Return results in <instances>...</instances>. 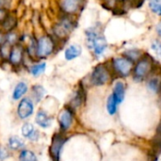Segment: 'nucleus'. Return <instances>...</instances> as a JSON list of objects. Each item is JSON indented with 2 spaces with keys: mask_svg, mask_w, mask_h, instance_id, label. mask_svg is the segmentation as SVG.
Instances as JSON below:
<instances>
[{
  "mask_svg": "<svg viewBox=\"0 0 161 161\" xmlns=\"http://www.w3.org/2000/svg\"><path fill=\"white\" fill-rule=\"evenodd\" d=\"M157 33H158V35L161 37V23H159L158 25H157Z\"/></svg>",
  "mask_w": 161,
  "mask_h": 161,
  "instance_id": "c85d7f7f",
  "label": "nucleus"
},
{
  "mask_svg": "<svg viewBox=\"0 0 161 161\" xmlns=\"http://www.w3.org/2000/svg\"><path fill=\"white\" fill-rule=\"evenodd\" d=\"M154 69V60L150 56L144 55L139 58L136 65L133 67L132 75L135 81H142L150 74L153 72Z\"/></svg>",
  "mask_w": 161,
  "mask_h": 161,
  "instance_id": "0eeeda50",
  "label": "nucleus"
},
{
  "mask_svg": "<svg viewBox=\"0 0 161 161\" xmlns=\"http://www.w3.org/2000/svg\"><path fill=\"white\" fill-rule=\"evenodd\" d=\"M4 63H5V60L3 58V56H2V53H1V50H0V67H3Z\"/></svg>",
  "mask_w": 161,
  "mask_h": 161,
  "instance_id": "c756f323",
  "label": "nucleus"
},
{
  "mask_svg": "<svg viewBox=\"0 0 161 161\" xmlns=\"http://www.w3.org/2000/svg\"><path fill=\"white\" fill-rule=\"evenodd\" d=\"M112 75H116L119 77H127L131 75L134 64L128 58L123 57L112 58L109 63Z\"/></svg>",
  "mask_w": 161,
  "mask_h": 161,
  "instance_id": "6e6552de",
  "label": "nucleus"
},
{
  "mask_svg": "<svg viewBox=\"0 0 161 161\" xmlns=\"http://www.w3.org/2000/svg\"><path fill=\"white\" fill-rule=\"evenodd\" d=\"M20 19L16 10H10L5 20L0 24V28L4 33L19 29Z\"/></svg>",
  "mask_w": 161,
  "mask_h": 161,
  "instance_id": "2eb2a0df",
  "label": "nucleus"
},
{
  "mask_svg": "<svg viewBox=\"0 0 161 161\" xmlns=\"http://www.w3.org/2000/svg\"><path fill=\"white\" fill-rule=\"evenodd\" d=\"M119 1H125V0H119Z\"/></svg>",
  "mask_w": 161,
  "mask_h": 161,
  "instance_id": "2f4dec72",
  "label": "nucleus"
},
{
  "mask_svg": "<svg viewBox=\"0 0 161 161\" xmlns=\"http://www.w3.org/2000/svg\"><path fill=\"white\" fill-rule=\"evenodd\" d=\"M75 117V110L73 109L69 105H65L59 111L58 115V123L59 127V132L65 134L73 126Z\"/></svg>",
  "mask_w": 161,
  "mask_h": 161,
  "instance_id": "1a4fd4ad",
  "label": "nucleus"
},
{
  "mask_svg": "<svg viewBox=\"0 0 161 161\" xmlns=\"http://www.w3.org/2000/svg\"><path fill=\"white\" fill-rule=\"evenodd\" d=\"M148 88L154 92H159L161 89V77L158 75L151 76L148 80Z\"/></svg>",
  "mask_w": 161,
  "mask_h": 161,
  "instance_id": "5701e85b",
  "label": "nucleus"
},
{
  "mask_svg": "<svg viewBox=\"0 0 161 161\" xmlns=\"http://www.w3.org/2000/svg\"><path fill=\"white\" fill-rule=\"evenodd\" d=\"M61 51L63 59L67 62H72L81 57L83 53V48L81 44L77 42H68Z\"/></svg>",
  "mask_w": 161,
  "mask_h": 161,
  "instance_id": "f8f14e48",
  "label": "nucleus"
},
{
  "mask_svg": "<svg viewBox=\"0 0 161 161\" xmlns=\"http://www.w3.org/2000/svg\"><path fill=\"white\" fill-rule=\"evenodd\" d=\"M35 103L29 95L25 96L17 102L16 114L17 117L22 121H26L33 116L35 112Z\"/></svg>",
  "mask_w": 161,
  "mask_h": 161,
  "instance_id": "9b49d317",
  "label": "nucleus"
},
{
  "mask_svg": "<svg viewBox=\"0 0 161 161\" xmlns=\"http://www.w3.org/2000/svg\"><path fill=\"white\" fill-rule=\"evenodd\" d=\"M53 117L45 109L40 108L35 114V124L42 129L50 128L53 125Z\"/></svg>",
  "mask_w": 161,
  "mask_h": 161,
  "instance_id": "f3484780",
  "label": "nucleus"
},
{
  "mask_svg": "<svg viewBox=\"0 0 161 161\" xmlns=\"http://www.w3.org/2000/svg\"><path fill=\"white\" fill-rule=\"evenodd\" d=\"M84 35L85 44L89 51L95 58H101L108 49V42L100 28L96 25L90 26L85 29Z\"/></svg>",
  "mask_w": 161,
  "mask_h": 161,
  "instance_id": "7ed1b4c3",
  "label": "nucleus"
},
{
  "mask_svg": "<svg viewBox=\"0 0 161 161\" xmlns=\"http://www.w3.org/2000/svg\"><path fill=\"white\" fill-rule=\"evenodd\" d=\"M8 157H9L8 148L7 149L0 145V161H5Z\"/></svg>",
  "mask_w": 161,
  "mask_h": 161,
  "instance_id": "cd10ccee",
  "label": "nucleus"
},
{
  "mask_svg": "<svg viewBox=\"0 0 161 161\" xmlns=\"http://www.w3.org/2000/svg\"><path fill=\"white\" fill-rule=\"evenodd\" d=\"M123 56L128 58L129 60H131L132 62H135V61H138L139 58H141V51L137 49H129L124 52Z\"/></svg>",
  "mask_w": 161,
  "mask_h": 161,
  "instance_id": "393cba45",
  "label": "nucleus"
},
{
  "mask_svg": "<svg viewBox=\"0 0 161 161\" xmlns=\"http://www.w3.org/2000/svg\"><path fill=\"white\" fill-rule=\"evenodd\" d=\"M67 137L61 132H57L52 136L49 146V155L52 161H59L62 149L67 142Z\"/></svg>",
  "mask_w": 161,
  "mask_h": 161,
  "instance_id": "9d476101",
  "label": "nucleus"
},
{
  "mask_svg": "<svg viewBox=\"0 0 161 161\" xmlns=\"http://www.w3.org/2000/svg\"><path fill=\"white\" fill-rule=\"evenodd\" d=\"M21 134L24 139L30 142H38L40 139V131L37 130L31 123H25L22 125Z\"/></svg>",
  "mask_w": 161,
  "mask_h": 161,
  "instance_id": "6ab92c4d",
  "label": "nucleus"
},
{
  "mask_svg": "<svg viewBox=\"0 0 161 161\" xmlns=\"http://www.w3.org/2000/svg\"><path fill=\"white\" fill-rule=\"evenodd\" d=\"M30 86L28 82L25 79H21L15 83L11 91V100L13 102H18L29 93Z\"/></svg>",
  "mask_w": 161,
  "mask_h": 161,
  "instance_id": "dca6fc26",
  "label": "nucleus"
},
{
  "mask_svg": "<svg viewBox=\"0 0 161 161\" xmlns=\"http://www.w3.org/2000/svg\"><path fill=\"white\" fill-rule=\"evenodd\" d=\"M47 66V60H34L26 65L25 72H26L33 78H39L45 74Z\"/></svg>",
  "mask_w": 161,
  "mask_h": 161,
  "instance_id": "4468645a",
  "label": "nucleus"
},
{
  "mask_svg": "<svg viewBox=\"0 0 161 161\" xmlns=\"http://www.w3.org/2000/svg\"><path fill=\"white\" fill-rule=\"evenodd\" d=\"M151 48L152 50L155 52V54L158 57L161 58V42L158 40H155L153 41L152 44H151Z\"/></svg>",
  "mask_w": 161,
  "mask_h": 161,
  "instance_id": "bb28decb",
  "label": "nucleus"
},
{
  "mask_svg": "<svg viewBox=\"0 0 161 161\" xmlns=\"http://www.w3.org/2000/svg\"><path fill=\"white\" fill-rule=\"evenodd\" d=\"M111 94L115 98V100L118 103V105L121 104L125 100V84L122 81H117L114 84L113 92H112Z\"/></svg>",
  "mask_w": 161,
  "mask_h": 161,
  "instance_id": "aec40b11",
  "label": "nucleus"
},
{
  "mask_svg": "<svg viewBox=\"0 0 161 161\" xmlns=\"http://www.w3.org/2000/svg\"><path fill=\"white\" fill-rule=\"evenodd\" d=\"M148 6L153 13L161 16V0H149Z\"/></svg>",
  "mask_w": 161,
  "mask_h": 161,
  "instance_id": "a878e982",
  "label": "nucleus"
},
{
  "mask_svg": "<svg viewBox=\"0 0 161 161\" xmlns=\"http://www.w3.org/2000/svg\"><path fill=\"white\" fill-rule=\"evenodd\" d=\"M47 94V91L45 87L41 83H35L30 86L29 89V96L34 101L35 104H40L45 99Z\"/></svg>",
  "mask_w": 161,
  "mask_h": 161,
  "instance_id": "a211bd4d",
  "label": "nucleus"
},
{
  "mask_svg": "<svg viewBox=\"0 0 161 161\" xmlns=\"http://www.w3.org/2000/svg\"><path fill=\"white\" fill-rule=\"evenodd\" d=\"M18 161H38V158L34 151L29 149H23L19 153Z\"/></svg>",
  "mask_w": 161,
  "mask_h": 161,
  "instance_id": "4be33fe9",
  "label": "nucleus"
},
{
  "mask_svg": "<svg viewBox=\"0 0 161 161\" xmlns=\"http://www.w3.org/2000/svg\"><path fill=\"white\" fill-rule=\"evenodd\" d=\"M3 3H4V0H0V7H3Z\"/></svg>",
  "mask_w": 161,
  "mask_h": 161,
  "instance_id": "7c9ffc66",
  "label": "nucleus"
},
{
  "mask_svg": "<svg viewBox=\"0 0 161 161\" xmlns=\"http://www.w3.org/2000/svg\"><path fill=\"white\" fill-rule=\"evenodd\" d=\"M117 108H118V103L116 102L115 98L113 97L112 94H110L108 97L107 100V110L109 115H114L117 112Z\"/></svg>",
  "mask_w": 161,
  "mask_h": 161,
  "instance_id": "b1692460",
  "label": "nucleus"
},
{
  "mask_svg": "<svg viewBox=\"0 0 161 161\" xmlns=\"http://www.w3.org/2000/svg\"><path fill=\"white\" fill-rule=\"evenodd\" d=\"M87 93H86V88L84 82H79L77 84L76 89L72 94V97L67 105H69L73 109L76 110L78 108H80L86 101Z\"/></svg>",
  "mask_w": 161,
  "mask_h": 161,
  "instance_id": "ddd939ff",
  "label": "nucleus"
},
{
  "mask_svg": "<svg viewBox=\"0 0 161 161\" xmlns=\"http://www.w3.org/2000/svg\"><path fill=\"white\" fill-rule=\"evenodd\" d=\"M28 63L29 62L26 58L24 44H22L21 42H17L11 45L4 66H8V69H10L11 71L18 73L25 71V67Z\"/></svg>",
  "mask_w": 161,
  "mask_h": 161,
  "instance_id": "20e7f679",
  "label": "nucleus"
},
{
  "mask_svg": "<svg viewBox=\"0 0 161 161\" xmlns=\"http://www.w3.org/2000/svg\"><path fill=\"white\" fill-rule=\"evenodd\" d=\"M111 75L109 65L107 62H100L92 68L89 75V83L92 87H102L110 81Z\"/></svg>",
  "mask_w": 161,
  "mask_h": 161,
  "instance_id": "39448f33",
  "label": "nucleus"
},
{
  "mask_svg": "<svg viewBox=\"0 0 161 161\" xmlns=\"http://www.w3.org/2000/svg\"><path fill=\"white\" fill-rule=\"evenodd\" d=\"M78 26V18L56 12L54 20L50 23L47 30L64 47L70 40L71 35Z\"/></svg>",
  "mask_w": 161,
  "mask_h": 161,
  "instance_id": "f257e3e1",
  "label": "nucleus"
},
{
  "mask_svg": "<svg viewBox=\"0 0 161 161\" xmlns=\"http://www.w3.org/2000/svg\"><path fill=\"white\" fill-rule=\"evenodd\" d=\"M160 92V93H161V89H160V92Z\"/></svg>",
  "mask_w": 161,
  "mask_h": 161,
  "instance_id": "473e14b6",
  "label": "nucleus"
},
{
  "mask_svg": "<svg viewBox=\"0 0 161 161\" xmlns=\"http://www.w3.org/2000/svg\"><path fill=\"white\" fill-rule=\"evenodd\" d=\"M25 140L19 136H11L8 140V148L11 151H21L25 149Z\"/></svg>",
  "mask_w": 161,
  "mask_h": 161,
  "instance_id": "412c9836",
  "label": "nucleus"
},
{
  "mask_svg": "<svg viewBox=\"0 0 161 161\" xmlns=\"http://www.w3.org/2000/svg\"><path fill=\"white\" fill-rule=\"evenodd\" d=\"M62 48L61 43L47 29L36 33V60H48Z\"/></svg>",
  "mask_w": 161,
  "mask_h": 161,
  "instance_id": "f03ea898",
  "label": "nucleus"
},
{
  "mask_svg": "<svg viewBox=\"0 0 161 161\" xmlns=\"http://www.w3.org/2000/svg\"><path fill=\"white\" fill-rule=\"evenodd\" d=\"M86 3L87 0H56V12L78 18Z\"/></svg>",
  "mask_w": 161,
  "mask_h": 161,
  "instance_id": "423d86ee",
  "label": "nucleus"
}]
</instances>
